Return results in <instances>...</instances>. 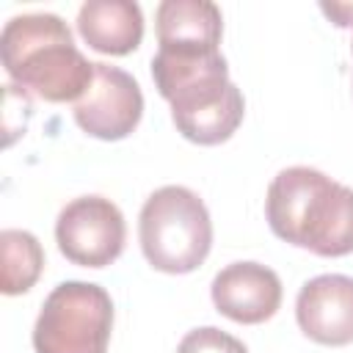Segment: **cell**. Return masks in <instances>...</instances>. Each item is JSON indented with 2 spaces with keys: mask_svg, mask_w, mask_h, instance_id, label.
I'll return each instance as SVG.
<instances>
[{
  "mask_svg": "<svg viewBox=\"0 0 353 353\" xmlns=\"http://www.w3.org/2000/svg\"><path fill=\"white\" fill-rule=\"evenodd\" d=\"M152 80L171 105L176 132L190 143L218 146L243 124L245 99L229 80V63L221 50L157 47Z\"/></svg>",
  "mask_w": 353,
  "mask_h": 353,
  "instance_id": "6da1fadb",
  "label": "cell"
},
{
  "mask_svg": "<svg viewBox=\"0 0 353 353\" xmlns=\"http://www.w3.org/2000/svg\"><path fill=\"white\" fill-rule=\"evenodd\" d=\"M270 232L317 256L353 254V188L309 165L281 168L265 196Z\"/></svg>",
  "mask_w": 353,
  "mask_h": 353,
  "instance_id": "7a4b0ae2",
  "label": "cell"
},
{
  "mask_svg": "<svg viewBox=\"0 0 353 353\" xmlns=\"http://www.w3.org/2000/svg\"><path fill=\"white\" fill-rule=\"evenodd\" d=\"M0 58L6 74L44 102H77L94 83V61L50 11L11 17L0 33Z\"/></svg>",
  "mask_w": 353,
  "mask_h": 353,
  "instance_id": "3957f363",
  "label": "cell"
},
{
  "mask_svg": "<svg viewBox=\"0 0 353 353\" xmlns=\"http://www.w3.org/2000/svg\"><path fill=\"white\" fill-rule=\"evenodd\" d=\"M138 240L146 262L171 276L196 270L212 248L207 204L185 185L157 188L141 207Z\"/></svg>",
  "mask_w": 353,
  "mask_h": 353,
  "instance_id": "277c9868",
  "label": "cell"
},
{
  "mask_svg": "<svg viewBox=\"0 0 353 353\" xmlns=\"http://www.w3.org/2000/svg\"><path fill=\"white\" fill-rule=\"evenodd\" d=\"M113 301L91 281H61L44 298L33 325L36 353H108Z\"/></svg>",
  "mask_w": 353,
  "mask_h": 353,
  "instance_id": "5b68a950",
  "label": "cell"
},
{
  "mask_svg": "<svg viewBox=\"0 0 353 353\" xmlns=\"http://www.w3.org/2000/svg\"><path fill=\"white\" fill-rule=\"evenodd\" d=\"M124 240V215L105 196H77L58 212L55 243L80 268H108L121 256Z\"/></svg>",
  "mask_w": 353,
  "mask_h": 353,
  "instance_id": "8992f818",
  "label": "cell"
},
{
  "mask_svg": "<svg viewBox=\"0 0 353 353\" xmlns=\"http://www.w3.org/2000/svg\"><path fill=\"white\" fill-rule=\"evenodd\" d=\"M77 127L99 141L127 138L143 116V94L138 80L110 63H94V83L74 102Z\"/></svg>",
  "mask_w": 353,
  "mask_h": 353,
  "instance_id": "52a82bcc",
  "label": "cell"
},
{
  "mask_svg": "<svg viewBox=\"0 0 353 353\" xmlns=\"http://www.w3.org/2000/svg\"><path fill=\"white\" fill-rule=\"evenodd\" d=\"M215 309L243 325L270 320L281 306V279L262 262H232L221 268L210 284Z\"/></svg>",
  "mask_w": 353,
  "mask_h": 353,
  "instance_id": "ba28073f",
  "label": "cell"
},
{
  "mask_svg": "<svg viewBox=\"0 0 353 353\" xmlns=\"http://www.w3.org/2000/svg\"><path fill=\"white\" fill-rule=\"evenodd\" d=\"M295 320L317 345L342 347L353 342V276L323 273L309 279L295 298Z\"/></svg>",
  "mask_w": 353,
  "mask_h": 353,
  "instance_id": "9c48e42d",
  "label": "cell"
},
{
  "mask_svg": "<svg viewBox=\"0 0 353 353\" xmlns=\"http://www.w3.org/2000/svg\"><path fill=\"white\" fill-rule=\"evenodd\" d=\"M77 33L102 55H130L143 39V11L132 0H85L77 11Z\"/></svg>",
  "mask_w": 353,
  "mask_h": 353,
  "instance_id": "30bf717a",
  "label": "cell"
},
{
  "mask_svg": "<svg viewBox=\"0 0 353 353\" xmlns=\"http://www.w3.org/2000/svg\"><path fill=\"white\" fill-rule=\"evenodd\" d=\"M157 47L221 50L223 17L212 0H163L154 11Z\"/></svg>",
  "mask_w": 353,
  "mask_h": 353,
  "instance_id": "8fae6325",
  "label": "cell"
},
{
  "mask_svg": "<svg viewBox=\"0 0 353 353\" xmlns=\"http://www.w3.org/2000/svg\"><path fill=\"white\" fill-rule=\"evenodd\" d=\"M0 262H3L0 290L6 295H22L39 281L44 270V248L39 237L25 229H3Z\"/></svg>",
  "mask_w": 353,
  "mask_h": 353,
  "instance_id": "7c38bea8",
  "label": "cell"
},
{
  "mask_svg": "<svg viewBox=\"0 0 353 353\" xmlns=\"http://www.w3.org/2000/svg\"><path fill=\"white\" fill-rule=\"evenodd\" d=\"M176 353H248V347L237 336H232L215 325H201V328L188 331L179 339Z\"/></svg>",
  "mask_w": 353,
  "mask_h": 353,
  "instance_id": "4fadbf2b",
  "label": "cell"
}]
</instances>
